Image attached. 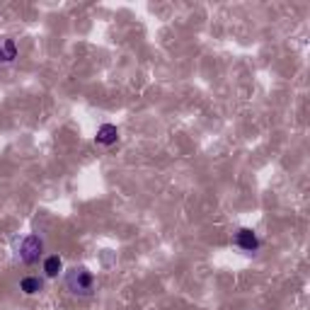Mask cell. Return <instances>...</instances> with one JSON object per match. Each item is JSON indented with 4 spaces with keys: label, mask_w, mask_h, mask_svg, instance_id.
Here are the masks:
<instances>
[{
    "label": "cell",
    "mask_w": 310,
    "mask_h": 310,
    "mask_svg": "<svg viewBox=\"0 0 310 310\" xmlns=\"http://www.w3.org/2000/svg\"><path fill=\"white\" fill-rule=\"evenodd\" d=\"M61 269H63L61 257H56V254H54V257H49V259L44 262V271H46V276H51V279H54V276H59V274H61Z\"/></svg>",
    "instance_id": "3957f363"
},
{
    "label": "cell",
    "mask_w": 310,
    "mask_h": 310,
    "mask_svg": "<svg viewBox=\"0 0 310 310\" xmlns=\"http://www.w3.org/2000/svg\"><path fill=\"white\" fill-rule=\"evenodd\" d=\"M238 245L243 249H254L259 243H257V238H254L252 230H240V233H238Z\"/></svg>",
    "instance_id": "277c9868"
},
{
    "label": "cell",
    "mask_w": 310,
    "mask_h": 310,
    "mask_svg": "<svg viewBox=\"0 0 310 310\" xmlns=\"http://www.w3.org/2000/svg\"><path fill=\"white\" fill-rule=\"evenodd\" d=\"M117 138H119V131L112 124H104L97 131V143H102V145H112V143H117Z\"/></svg>",
    "instance_id": "6da1fadb"
},
{
    "label": "cell",
    "mask_w": 310,
    "mask_h": 310,
    "mask_svg": "<svg viewBox=\"0 0 310 310\" xmlns=\"http://www.w3.org/2000/svg\"><path fill=\"white\" fill-rule=\"evenodd\" d=\"M41 279H37V276H27V279H22V284H20V289L27 293V296H32V293H39L41 291Z\"/></svg>",
    "instance_id": "7a4b0ae2"
}]
</instances>
